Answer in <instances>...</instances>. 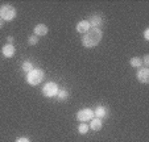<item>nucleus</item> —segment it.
Returning <instances> with one entry per match:
<instances>
[{"label":"nucleus","instance_id":"1","mask_svg":"<svg viewBox=\"0 0 149 142\" xmlns=\"http://www.w3.org/2000/svg\"><path fill=\"white\" fill-rule=\"evenodd\" d=\"M102 37H103V32L102 29L98 28H91L87 33H84L82 37V45L87 49L91 47H95L96 45H99V42L102 41Z\"/></svg>","mask_w":149,"mask_h":142},{"label":"nucleus","instance_id":"2","mask_svg":"<svg viewBox=\"0 0 149 142\" xmlns=\"http://www.w3.org/2000/svg\"><path fill=\"white\" fill-rule=\"evenodd\" d=\"M16 8L11 4H3L0 7V19L3 21H12L16 17Z\"/></svg>","mask_w":149,"mask_h":142},{"label":"nucleus","instance_id":"3","mask_svg":"<svg viewBox=\"0 0 149 142\" xmlns=\"http://www.w3.org/2000/svg\"><path fill=\"white\" fill-rule=\"evenodd\" d=\"M44 76H45V74H44L42 70L33 69L31 73L26 74V82H28V84H31V86H38V84L44 80Z\"/></svg>","mask_w":149,"mask_h":142},{"label":"nucleus","instance_id":"4","mask_svg":"<svg viewBox=\"0 0 149 142\" xmlns=\"http://www.w3.org/2000/svg\"><path fill=\"white\" fill-rule=\"evenodd\" d=\"M58 91H59V88H58V86H57V83H54V82H48V83L44 86V88H42V95L46 96V98H54V96H57Z\"/></svg>","mask_w":149,"mask_h":142},{"label":"nucleus","instance_id":"5","mask_svg":"<svg viewBox=\"0 0 149 142\" xmlns=\"http://www.w3.org/2000/svg\"><path fill=\"white\" fill-rule=\"evenodd\" d=\"M94 117H95L94 109H90V108H83V109H81V111H78V113H77V120L81 121V123L91 121Z\"/></svg>","mask_w":149,"mask_h":142},{"label":"nucleus","instance_id":"6","mask_svg":"<svg viewBox=\"0 0 149 142\" xmlns=\"http://www.w3.org/2000/svg\"><path fill=\"white\" fill-rule=\"evenodd\" d=\"M136 78L139 79V82L140 83H149V69L148 67H141V69H139L137 74H136Z\"/></svg>","mask_w":149,"mask_h":142},{"label":"nucleus","instance_id":"7","mask_svg":"<svg viewBox=\"0 0 149 142\" xmlns=\"http://www.w3.org/2000/svg\"><path fill=\"white\" fill-rule=\"evenodd\" d=\"M88 21V24H90V26L91 28H98V29H100V26L103 25V17L100 16V15H91L90 16V19L87 20Z\"/></svg>","mask_w":149,"mask_h":142},{"label":"nucleus","instance_id":"8","mask_svg":"<svg viewBox=\"0 0 149 142\" xmlns=\"http://www.w3.org/2000/svg\"><path fill=\"white\" fill-rule=\"evenodd\" d=\"M1 53H3V55L6 57V58H12V57L15 55V53H16V49H15L13 45L6 44L3 46V49H1Z\"/></svg>","mask_w":149,"mask_h":142},{"label":"nucleus","instance_id":"9","mask_svg":"<svg viewBox=\"0 0 149 142\" xmlns=\"http://www.w3.org/2000/svg\"><path fill=\"white\" fill-rule=\"evenodd\" d=\"M90 29H91V26L87 20H82V21H79L78 24H77V32H78V33L84 34V33H87Z\"/></svg>","mask_w":149,"mask_h":142},{"label":"nucleus","instance_id":"10","mask_svg":"<svg viewBox=\"0 0 149 142\" xmlns=\"http://www.w3.org/2000/svg\"><path fill=\"white\" fill-rule=\"evenodd\" d=\"M48 32H49V29L45 24H37V25L34 26V36H37V37L46 36Z\"/></svg>","mask_w":149,"mask_h":142},{"label":"nucleus","instance_id":"11","mask_svg":"<svg viewBox=\"0 0 149 142\" xmlns=\"http://www.w3.org/2000/svg\"><path fill=\"white\" fill-rule=\"evenodd\" d=\"M90 126L93 130H95V132H99L102 128H103V123H102V118H98V117H94L93 120L90 121Z\"/></svg>","mask_w":149,"mask_h":142},{"label":"nucleus","instance_id":"12","mask_svg":"<svg viewBox=\"0 0 149 142\" xmlns=\"http://www.w3.org/2000/svg\"><path fill=\"white\" fill-rule=\"evenodd\" d=\"M94 114H95V117H98V118H103V117H106L108 114V109L103 105H99L94 109Z\"/></svg>","mask_w":149,"mask_h":142},{"label":"nucleus","instance_id":"13","mask_svg":"<svg viewBox=\"0 0 149 142\" xmlns=\"http://www.w3.org/2000/svg\"><path fill=\"white\" fill-rule=\"evenodd\" d=\"M56 98H57V100H58V101H66L69 99V91H68V89H65V88L59 89Z\"/></svg>","mask_w":149,"mask_h":142},{"label":"nucleus","instance_id":"14","mask_svg":"<svg viewBox=\"0 0 149 142\" xmlns=\"http://www.w3.org/2000/svg\"><path fill=\"white\" fill-rule=\"evenodd\" d=\"M21 69H23V71H25V73L28 74V73H31L34 67H33V63H32V62L25 61V62H23V64H21Z\"/></svg>","mask_w":149,"mask_h":142},{"label":"nucleus","instance_id":"15","mask_svg":"<svg viewBox=\"0 0 149 142\" xmlns=\"http://www.w3.org/2000/svg\"><path fill=\"white\" fill-rule=\"evenodd\" d=\"M130 63H131V66H132V67H136V69H140L141 64H143V61H141V59L139 58V57H133V58H131Z\"/></svg>","mask_w":149,"mask_h":142},{"label":"nucleus","instance_id":"16","mask_svg":"<svg viewBox=\"0 0 149 142\" xmlns=\"http://www.w3.org/2000/svg\"><path fill=\"white\" fill-rule=\"evenodd\" d=\"M88 129H90V126L87 125V123H81L78 126V132L81 134H86L88 132Z\"/></svg>","mask_w":149,"mask_h":142},{"label":"nucleus","instance_id":"17","mask_svg":"<svg viewBox=\"0 0 149 142\" xmlns=\"http://www.w3.org/2000/svg\"><path fill=\"white\" fill-rule=\"evenodd\" d=\"M28 44L31 45V46H34V45L38 44V37L34 36V34H32V36L28 37Z\"/></svg>","mask_w":149,"mask_h":142},{"label":"nucleus","instance_id":"18","mask_svg":"<svg viewBox=\"0 0 149 142\" xmlns=\"http://www.w3.org/2000/svg\"><path fill=\"white\" fill-rule=\"evenodd\" d=\"M143 63H144V66H145V67H148V66H149V55H148V54H146V55H144Z\"/></svg>","mask_w":149,"mask_h":142},{"label":"nucleus","instance_id":"19","mask_svg":"<svg viewBox=\"0 0 149 142\" xmlns=\"http://www.w3.org/2000/svg\"><path fill=\"white\" fill-rule=\"evenodd\" d=\"M144 38H145L146 41L149 39V29H148V28H146L145 30H144Z\"/></svg>","mask_w":149,"mask_h":142},{"label":"nucleus","instance_id":"20","mask_svg":"<svg viewBox=\"0 0 149 142\" xmlns=\"http://www.w3.org/2000/svg\"><path fill=\"white\" fill-rule=\"evenodd\" d=\"M16 142H29V139L26 137H20V138H17Z\"/></svg>","mask_w":149,"mask_h":142},{"label":"nucleus","instance_id":"21","mask_svg":"<svg viewBox=\"0 0 149 142\" xmlns=\"http://www.w3.org/2000/svg\"><path fill=\"white\" fill-rule=\"evenodd\" d=\"M7 41H8V44L9 45H13V41H15V38L12 36H8L7 37Z\"/></svg>","mask_w":149,"mask_h":142},{"label":"nucleus","instance_id":"22","mask_svg":"<svg viewBox=\"0 0 149 142\" xmlns=\"http://www.w3.org/2000/svg\"><path fill=\"white\" fill-rule=\"evenodd\" d=\"M3 24H4V21H3V20H1V19H0V29L3 28Z\"/></svg>","mask_w":149,"mask_h":142}]
</instances>
